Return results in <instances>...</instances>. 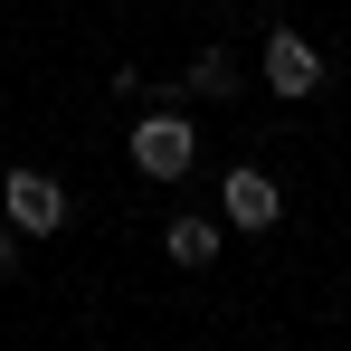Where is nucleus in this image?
Returning <instances> with one entry per match:
<instances>
[{
	"instance_id": "6",
	"label": "nucleus",
	"mask_w": 351,
	"mask_h": 351,
	"mask_svg": "<svg viewBox=\"0 0 351 351\" xmlns=\"http://www.w3.org/2000/svg\"><path fill=\"white\" fill-rule=\"evenodd\" d=\"M180 86H190V95H237V58H228V48H209V58L180 66Z\"/></svg>"
},
{
	"instance_id": "2",
	"label": "nucleus",
	"mask_w": 351,
	"mask_h": 351,
	"mask_svg": "<svg viewBox=\"0 0 351 351\" xmlns=\"http://www.w3.org/2000/svg\"><path fill=\"white\" fill-rule=\"evenodd\" d=\"M190 162H199V133H190L180 114H143L133 123V171L143 180H180Z\"/></svg>"
},
{
	"instance_id": "5",
	"label": "nucleus",
	"mask_w": 351,
	"mask_h": 351,
	"mask_svg": "<svg viewBox=\"0 0 351 351\" xmlns=\"http://www.w3.org/2000/svg\"><path fill=\"white\" fill-rule=\"evenodd\" d=\"M162 247H171V266H190V276H199V266L219 256V219H199V209H180V219H171V237H162Z\"/></svg>"
},
{
	"instance_id": "1",
	"label": "nucleus",
	"mask_w": 351,
	"mask_h": 351,
	"mask_svg": "<svg viewBox=\"0 0 351 351\" xmlns=\"http://www.w3.org/2000/svg\"><path fill=\"white\" fill-rule=\"evenodd\" d=\"M0 219H10L19 237H58L66 228V190L48 171H10V180H0Z\"/></svg>"
},
{
	"instance_id": "3",
	"label": "nucleus",
	"mask_w": 351,
	"mask_h": 351,
	"mask_svg": "<svg viewBox=\"0 0 351 351\" xmlns=\"http://www.w3.org/2000/svg\"><path fill=\"white\" fill-rule=\"evenodd\" d=\"M219 219H228V228H276V219H285V190H276V171H256V162H237L228 180H219Z\"/></svg>"
},
{
	"instance_id": "4",
	"label": "nucleus",
	"mask_w": 351,
	"mask_h": 351,
	"mask_svg": "<svg viewBox=\"0 0 351 351\" xmlns=\"http://www.w3.org/2000/svg\"><path fill=\"white\" fill-rule=\"evenodd\" d=\"M256 66H266V86H276V95H294V105H304V95L323 86V48H313L304 29H266Z\"/></svg>"
}]
</instances>
